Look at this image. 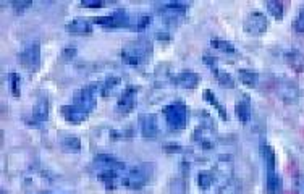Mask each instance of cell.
Masks as SVG:
<instances>
[{
	"mask_svg": "<svg viewBox=\"0 0 304 194\" xmlns=\"http://www.w3.org/2000/svg\"><path fill=\"white\" fill-rule=\"evenodd\" d=\"M63 58H67V60H70V58H73L75 55H76V49L75 47H67V49H63Z\"/></svg>",
	"mask_w": 304,
	"mask_h": 194,
	"instance_id": "36",
	"label": "cell"
},
{
	"mask_svg": "<svg viewBox=\"0 0 304 194\" xmlns=\"http://www.w3.org/2000/svg\"><path fill=\"white\" fill-rule=\"evenodd\" d=\"M100 84L97 83H91L84 88H81L78 89L75 96H73V102L81 107H84L88 112H93L94 107H96V94H97V91H99Z\"/></svg>",
	"mask_w": 304,
	"mask_h": 194,
	"instance_id": "7",
	"label": "cell"
},
{
	"mask_svg": "<svg viewBox=\"0 0 304 194\" xmlns=\"http://www.w3.org/2000/svg\"><path fill=\"white\" fill-rule=\"evenodd\" d=\"M260 154H262V160L266 163L267 173L275 171V150H273V147L264 142V144L260 146Z\"/></svg>",
	"mask_w": 304,
	"mask_h": 194,
	"instance_id": "20",
	"label": "cell"
},
{
	"mask_svg": "<svg viewBox=\"0 0 304 194\" xmlns=\"http://www.w3.org/2000/svg\"><path fill=\"white\" fill-rule=\"evenodd\" d=\"M204 63L214 71V70H217V58H214V57H210V55H204Z\"/></svg>",
	"mask_w": 304,
	"mask_h": 194,
	"instance_id": "34",
	"label": "cell"
},
{
	"mask_svg": "<svg viewBox=\"0 0 304 194\" xmlns=\"http://www.w3.org/2000/svg\"><path fill=\"white\" fill-rule=\"evenodd\" d=\"M152 55V42L149 39H136V40H129L121 49V58L123 62L129 67H141L146 63Z\"/></svg>",
	"mask_w": 304,
	"mask_h": 194,
	"instance_id": "1",
	"label": "cell"
},
{
	"mask_svg": "<svg viewBox=\"0 0 304 194\" xmlns=\"http://www.w3.org/2000/svg\"><path fill=\"white\" fill-rule=\"evenodd\" d=\"M139 130L141 135L146 139H154L159 135V120L154 114H143L139 115Z\"/></svg>",
	"mask_w": 304,
	"mask_h": 194,
	"instance_id": "12",
	"label": "cell"
},
{
	"mask_svg": "<svg viewBox=\"0 0 304 194\" xmlns=\"http://www.w3.org/2000/svg\"><path fill=\"white\" fill-rule=\"evenodd\" d=\"M150 25V16L149 15H143V16H139L138 18V21H136V31H143V29L146 28V26H149Z\"/></svg>",
	"mask_w": 304,
	"mask_h": 194,
	"instance_id": "32",
	"label": "cell"
},
{
	"mask_svg": "<svg viewBox=\"0 0 304 194\" xmlns=\"http://www.w3.org/2000/svg\"><path fill=\"white\" fill-rule=\"evenodd\" d=\"M267 10H269V13L275 18V19H283V4L278 2V0H275V2H267L266 4Z\"/></svg>",
	"mask_w": 304,
	"mask_h": 194,
	"instance_id": "28",
	"label": "cell"
},
{
	"mask_svg": "<svg viewBox=\"0 0 304 194\" xmlns=\"http://www.w3.org/2000/svg\"><path fill=\"white\" fill-rule=\"evenodd\" d=\"M170 191H171V194H185V191H186V181H183L181 178L171 180Z\"/></svg>",
	"mask_w": 304,
	"mask_h": 194,
	"instance_id": "30",
	"label": "cell"
},
{
	"mask_svg": "<svg viewBox=\"0 0 304 194\" xmlns=\"http://www.w3.org/2000/svg\"><path fill=\"white\" fill-rule=\"evenodd\" d=\"M186 10H188L186 4L171 2V4H164V5H162L159 8V12H160L162 16L167 18V19H175L178 16H183L186 13Z\"/></svg>",
	"mask_w": 304,
	"mask_h": 194,
	"instance_id": "15",
	"label": "cell"
},
{
	"mask_svg": "<svg viewBox=\"0 0 304 194\" xmlns=\"http://www.w3.org/2000/svg\"><path fill=\"white\" fill-rule=\"evenodd\" d=\"M293 28H295V31H296V33L304 34V7H301V8H299L298 16L295 18V21H293Z\"/></svg>",
	"mask_w": 304,
	"mask_h": 194,
	"instance_id": "31",
	"label": "cell"
},
{
	"mask_svg": "<svg viewBox=\"0 0 304 194\" xmlns=\"http://www.w3.org/2000/svg\"><path fill=\"white\" fill-rule=\"evenodd\" d=\"M60 147H62L65 152H72V154H76V152L81 150V139L75 135H67L60 141Z\"/></svg>",
	"mask_w": 304,
	"mask_h": 194,
	"instance_id": "22",
	"label": "cell"
},
{
	"mask_svg": "<svg viewBox=\"0 0 304 194\" xmlns=\"http://www.w3.org/2000/svg\"><path fill=\"white\" fill-rule=\"evenodd\" d=\"M136 96H138V88L136 86H126L125 91L121 93L118 102H117V112L121 115L129 114L136 105Z\"/></svg>",
	"mask_w": 304,
	"mask_h": 194,
	"instance_id": "11",
	"label": "cell"
},
{
	"mask_svg": "<svg viewBox=\"0 0 304 194\" xmlns=\"http://www.w3.org/2000/svg\"><path fill=\"white\" fill-rule=\"evenodd\" d=\"M91 168H93L96 173L105 171V170L121 171V170L126 168V165H125V162L118 160L117 157L110 156V154H97V156L93 159V163H91Z\"/></svg>",
	"mask_w": 304,
	"mask_h": 194,
	"instance_id": "8",
	"label": "cell"
},
{
	"mask_svg": "<svg viewBox=\"0 0 304 194\" xmlns=\"http://www.w3.org/2000/svg\"><path fill=\"white\" fill-rule=\"evenodd\" d=\"M235 114H236V117H238V120L241 121V123H248V121L251 120L252 110H251V100H249L248 96H243L241 99L236 100Z\"/></svg>",
	"mask_w": 304,
	"mask_h": 194,
	"instance_id": "16",
	"label": "cell"
},
{
	"mask_svg": "<svg viewBox=\"0 0 304 194\" xmlns=\"http://www.w3.org/2000/svg\"><path fill=\"white\" fill-rule=\"evenodd\" d=\"M269 28V21H267V16L262 13V12H251L245 21H243V29L249 34V36H262Z\"/></svg>",
	"mask_w": 304,
	"mask_h": 194,
	"instance_id": "5",
	"label": "cell"
},
{
	"mask_svg": "<svg viewBox=\"0 0 304 194\" xmlns=\"http://www.w3.org/2000/svg\"><path fill=\"white\" fill-rule=\"evenodd\" d=\"M285 60L291 70H295L296 73H304V54L296 49H291L285 54Z\"/></svg>",
	"mask_w": 304,
	"mask_h": 194,
	"instance_id": "17",
	"label": "cell"
},
{
	"mask_svg": "<svg viewBox=\"0 0 304 194\" xmlns=\"http://www.w3.org/2000/svg\"><path fill=\"white\" fill-rule=\"evenodd\" d=\"M202 97H204V99H206L207 102H210V104H212V105H214V107L217 109V112H219V115H220V118H222V120L228 121V118H230V117H228V114H227V110L224 109V105L220 104V102H219V99L215 97V94L212 93L210 89H206V91H204V94H202Z\"/></svg>",
	"mask_w": 304,
	"mask_h": 194,
	"instance_id": "23",
	"label": "cell"
},
{
	"mask_svg": "<svg viewBox=\"0 0 304 194\" xmlns=\"http://www.w3.org/2000/svg\"><path fill=\"white\" fill-rule=\"evenodd\" d=\"M199 75L194 71H181L177 76H173V83L183 89H196L199 86Z\"/></svg>",
	"mask_w": 304,
	"mask_h": 194,
	"instance_id": "14",
	"label": "cell"
},
{
	"mask_svg": "<svg viewBox=\"0 0 304 194\" xmlns=\"http://www.w3.org/2000/svg\"><path fill=\"white\" fill-rule=\"evenodd\" d=\"M65 29L70 34H75V36H86L93 33V25L88 18H75L72 19L70 23H67Z\"/></svg>",
	"mask_w": 304,
	"mask_h": 194,
	"instance_id": "13",
	"label": "cell"
},
{
	"mask_svg": "<svg viewBox=\"0 0 304 194\" xmlns=\"http://www.w3.org/2000/svg\"><path fill=\"white\" fill-rule=\"evenodd\" d=\"M120 84V78L118 76H108L105 79V83L102 84V96H108L112 94V91L115 89V86Z\"/></svg>",
	"mask_w": 304,
	"mask_h": 194,
	"instance_id": "29",
	"label": "cell"
},
{
	"mask_svg": "<svg viewBox=\"0 0 304 194\" xmlns=\"http://www.w3.org/2000/svg\"><path fill=\"white\" fill-rule=\"evenodd\" d=\"M49 118V100L46 96H42L39 100H37V104L34 105V109L31 112H28V114H25L23 120H25V123L28 125H40V123H44V121H47Z\"/></svg>",
	"mask_w": 304,
	"mask_h": 194,
	"instance_id": "9",
	"label": "cell"
},
{
	"mask_svg": "<svg viewBox=\"0 0 304 194\" xmlns=\"http://www.w3.org/2000/svg\"><path fill=\"white\" fill-rule=\"evenodd\" d=\"M162 114L165 117L170 131H183L188 125V107L183 100H175L164 107Z\"/></svg>",
	"mask_w": 304,
	"mask_h": 194,
	"instance_id": "3",
	"label": "cell"
},
{
	"mask_svg": "<svg viewBox=\"0 0 304 194\" xmlns=\"http://www.w3.org/2000/svg\"><path fill=\"white\" fill-rule=\"evenodd\" d=\"M154 163H139V165H135L133 168H129L125 177L121 178V185L131 188V189H139L146 186L147 183L152 180V175H154Z\"/></svg>",
	"mask_w": 304,
	"mask_h": 194,
	"instance_id": "2",
	"label": "cell"
},
{
	"mask_svg": "<svg viewBox=\"0 0 304 194\" xmlns=\"http://www.w3.org/2000/svg\"><path fill=\"white\" fill-rule=\"evenodd\" d=\"M277 93L280 94V97L283 100L293 102V100H296V97H298V88L295 84H291L290 81L283 79L281 83H278V86H277Z\"/></svg>",
	"mask_w": 304,
	"mask_h": 194,
	"instance_id": "18",
	"label": "cell"
},
{
	"mask_svg": "<svg viewBox=\"0 0 304 194\" xmlns=\"http://www.w3.org/2000/svg\"><path fill=\"white\" fill-rule=\"evenodd\" d=\"M214 75H215L217 83L222 88H227V89H233V88H235V78H233L230 73H227V71L214 70Z\"/></svg>",
	"mask_w": 304,
	"mask_h": 194,
	"instance_id": "25",
	"label": "cell"
},
{
	"mask_svg": "<svg viewBox=\"0 0 304 194\" xmlns=\"http://www.w3.org/2000/svg\"><path fill=\"white\" fill-rule=\"evenodd\" d=\"M238 78L241 83H245L248 88H257L259 84V73L257 71H252V70H246V68H241L238 70Z\"/></svg>",
	"mask_w": 304,
	"mask_h": 194,
	"instance_id": "21",
	"label": "cell"
},
{
	"mask_svg": "<svg viewBox=\"0 0 304 194\" xmlns=\"http://www.w3.org/2000/svg\"><path fill=\"white\" fill-rule=\"evenodd\" d=\"M39 194H52V192H39Z\"/></svg>",
	"mask_w": 304,
	"mask_h": 194,
	"instance_id": "37",
	"label": "cell"
},
{
	"mask_svg": "<svg viewBox=\"0 0 304 194\" xmlns=\"http://www.w3.org/2000/svg\"><path fill=\"white\" fill-rule=\"evenodd\" d=\"M93 21L104 28H128L131 25L129 15L123 8H118L107 16H96Z\"/></svg>",
	"mask_w": 304,
	"mask_h": 194,
	"instance_id": "6",
	"label": "cell"
},
{
	"mask_svg": "<svg viewBox=\"0 0 304 194\" xmlns=\"http://www.w3.org/2000/svg\"><path fill=\"white\" fill-rule=\"evenodd\" d=\"M215 181V173L212 170H202L198 175V185L202 191H207Z\"/></svg>",
	"mask_w": 304,
	"mask_h": 194,
	"instance_id": "24",
	"label": "cell"
},
{
	"mask_svg": "<svg viewBox=\"0 0 304 194\" xmlns=\"http://www.w3.org/2000/svg\"><path fill=\"white\" fill-rule=\"evenodd\" d=\"M81 7L83 8H102L105 7L104 2H81Z\"/></svg>",
	"mask_w": 304,
	"mask_h": 194,
	"instance_id": "35",
	"label": "cell"
},
{
	"mask_svg": "<svg viewBox=\"0 0 304 194\" xmlns=\"http://www.w3.org/2000/svg\"><path fill=\"white\" fill-rule=\"evenodd\" d=\"M7 79H8V84H10V91H12V94L15 97H19L21 94V78H19L18 73H8L7 75Z\"/></svg>",
	"mask_w": 304,
	"mask_h": 194,
	"instance_id": "27",
	"label": "cell"
},
{
	"mask_svg": "<svg viewBox=\"0 0 304 194\" xmlns=\"http://www.w3.org/2000/svg\"><path fill=\"white\" fill-rule=\"evenodd\" d=\"M19 63L21 67L29 71V73H36L40 68V44L39 40H29L25 44L23 50L19 52Z\"/></svg>",
	"mask_w": 304,
	"mask_h": 194,
	"instance_id": "4",
	"label": "cell"
},
{
	"mask_svg": "<svg viewBox=\"0 0 304 194\" xmlns=\"http://www.w3.org/2000/svg\"><path fill=\"white\" fill-rule=\"evenodd\" d=\"M266 189H267L269 194H281V191H283V181H281V177L278 175V173H275V171L267 173Z\"/></svg>",
	"mask_w": 304,
	"mask_h": 194,
	"instance_id": "19",
	"label": "cell"
},
{
	"mask_svg": "<svg viewBox=\"0 0 304 194\" xmlns=\"http://www.w3.org/2000/svg\"><path fill=\"white\" fill-rule=\"evenodd\" d=\"M210 46L214 47V49H217V50H220V52H225V54H236V49H235V46H233L231 42H228L227 39H212L210 40Z\"/></svg>",
	"mask_w": 304,
	"mask_h": 194,
	"instance_id": "26",
	"label": "cell"
},
{
	"mask_svg": "<svg viewBox=\"0 0 304 194\" xmlns=\"http://www.w3.org/2000/svg\"><path fill=\"white\" fill-rule=\"evenodd\" d=\"M60 114H62V117L65 118V121H68V123L78 125L89 117L91 112H88L84 107H81V105L75 104V102H72V104H67V105H63L62 109H60Z\"/></svg>",
	"mask_w": 304,
	"mask_h": 194,
	"instance_id": "10",
	"label": "cell"
},
{
	"mask_svg": "<svg viewBox=\"0 0 304 194\" xmlns=\"http://www.w3.org/2000/svg\"><path fill=\"white\" fill-rule=\"evenodd\" d=\"M31 5H33L31 2H13V4H12V7L15 8V12H16V13H23V12H25V8L31 7Z\"/></svg>",
	"mask_w": 304,
	"mask_h": 194,
	"instance_id": "33",
	"label": "cell"
}]
</instances>
